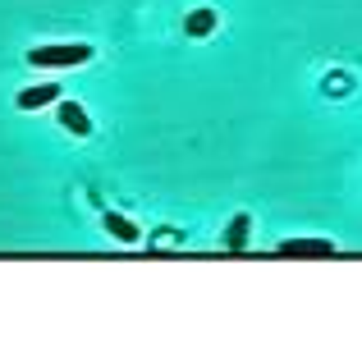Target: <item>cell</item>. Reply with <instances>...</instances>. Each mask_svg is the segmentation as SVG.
I'll use <instances>...</instances> for the list:
<instances>
[{"label":"cell","mask_w":362,"mask_h":353,"mask_svg":"<svg viewBox=\"0 0 362 353\" xmlns=\"http://www.w3.org/2000/svg\"><path fill=\"white\" fill-rule=\"evenodd\" d=\"M92 46L88 42H60V46H33L28 64H42V69H74V64H88Z\"/></svg>","instance_id":"1"},{"label":"cell","mask_w":362,"mask_h":353,"mask_svg":"<svg viewBox=\"0 0 362 353\" xmlns=\"http://www.w3.org/2000/svg\"><path fill=\"white\" fill-rule=\"evenodd\" d=\"M275 253H280L284 262H308V257H330L335 243H330V238H289V243H280Z\"/></svg>","instance_id":"2"},{"label":"cell","mask_w":362,"mask_h":353,"mask_svg":"<svg viewBox=\"0 0 362 353\" xmlns=\"http://www.w3.org/2000/svg\"><path fill=\"white\" fill-rule=\"evenodd\" d=\"M55 110H60V124L74 133V138H88V133H92V120H88V110H83L78 101H64L60 97V101H55Z\"/></svg>","instance_id":"3"},{"label":"cell","mask_w":362,"mask_h":353,"mask_svg":"<svg viewBox=\"0 0 362 353\" xmlns=\"http://www.w3.org/2000/svg\"><path fill=\"white\" fill-rule=\"evenodd\" d=\"M55 101H60V88H55V83H42V88H23L14 97V106L18 110H42V106H55Z\"/></svg>","instance_id":"4"},{"label":"cell","mask_w":362,"mask_h":353,"mask_svg":"<svg viewBox=\"0 0 362 353\" xmlns=\"http://www.w3.org/2000/svg\"><path fill=\"white\" fill-rule=\"evenodd\" d=\"M101 225H106V234L110 238H119V243H138V225L129 221V216H119V212H101Z\"/></svg>","instance_id":"5"},{"label":"cell","mask_w":362,"mask_h":353,"mask_svg":"<svg viewBox=\"0 0 362 353\" xmlns=\"http://www.w3.org/2000/svg\"><path fill=\"white\" fill-rule=\"evenodd\" d=\"M216 23H221V14H216V9H193V14L184 18V33L188 37H211Z\"/></svg>","instance_id":"6"},{"label":"cell","mask_w":362,"mask_h":353,"mask_svg":"<svg viewBox=\"0 0 362 353\" xmlns=\"http://www.w3.org/2000/svg\"><path fill=\"white\" fill-rule=\"evenodd\" d=\"M247 234H252V221H247V212H239L230 225H225V248H230V253H243Z\"/></svg>","instance_id":"7"}]
</instances>
